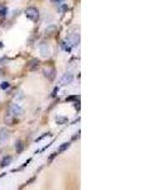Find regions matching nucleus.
Masks as SVG:
<instances>
[{
	"instance_id": "nucleus-1",
	"label": "nucleus",
	"mask_w": 168,
	"mask_h": 190,
	"mask_svg": "<svg viewBox=\"0 0 168 190\" xmlns=\"http://www.w3.org/2000/svg\"><path fill=\"white\" fill-rule=\"evenodd\" d=\"M25 17L28 19H30L32 22H37L39 19V10L34 7H30V8H27L25 10Z\"/></svg>"
},
{
	"instance_id": "nucleus-2",
	"label": "nucleus",
	"mask_w": 168,
	"mask_h": 190,
	"mask_svg": "<svg viewBox=\"0 0 168 190\" xmlns=\"http://www.w3.org/2000/svg\"><path fill=\"white\" fill-rule=\"evenodd\" d=\"M9 113H10V115H13V117H19V115L23 114V107H22L20 104H18V103H14V104L10 105Z\"/></svg>"
},
{
	"instance_id": "nucleus-3",
	"label": "nucleus",
	"mask_w": 168,
	"mask_h": 190,
	"mask_svg": "<svg viewBox=\"0 0 168 190\" xmlns=\"http://www.w3.org/2000/svg\"><path fill=\"white\" fill-rule=\"evenodd\" d=\"M67 43H69L71 47H77L80 43V34L79 33H71L67 37Z\"/></svg>"
},
{
	"instance_id": "nucleus-4",
	"label": "nucleus",
	"mask_w": 168,
	"mask_h": 190,
	"mask_svg": "<svg viewBox=\"0 0 168 190\" xmlns=\"http://www.w3.org/2000/svg\"><path fill=\"white\" fill-rule=\"evenodd\" d=\"M74 80V74L72 72H66L62 75V77L59 79V85L61 86H66V85H69L71 84Z\"/></svg>"
},
{
	"instance_id": "nucleus-5",
	"label": "nucleus",
	"mask_w": 168,
	"mask_h": 190,
	"mask_svg": "<svg viewBox=\"0 0 168 190\" xmlns=\"http://www.w3.org/2000/svg\"><path fill=\"white\" fill-rule=\"evenodd\" d=\"M39 52H41V55L43 57H48L51 55V48H49V46L46 42H42L39 45Z\"/></svg>"
},
{
	"instance_id": "nucleus-6",
	"label": "nucleus",
	"mask_w": 168,
	"mask_h": 190,
	"mask_svg": "<svg viewBox=\"0 0 168 190\" xmlns=\"http://www.w3.org/2000/svg\"><path fill=\"white\" fill-rule=\"evenodd\" d=\"M9 140V131L7 128L0 129V145H4Z\"/></svg>"
},
{
	"instance_id": "nucleus-7",
	"label": "nucleus",
	"mask_w": 168,
	"mask_h": 190,
	"mask_svg": "<svg viewBox=\"0 0 168 190\" xmlns=\"http://www.w3.org/2000/svg\"><path fill=\"white\" fill-rule=\"evenodd\" d=\"M12 160H13V158L10 157V156H8V157H4L3 158V161H2V164H0V167H7L8 165H10V162H12Z\"/></svg>"
},
{
	"instance_id": "nucleus-8",
	"label": "nucleus",
	"mask_w": 168,
	"mask_h": 190,
	"mask_svg": "<svg viewBox=\"0 0 168 190\" xmlns=\"http://www.w3.org/2000/svg\"><path fill=\"white\" fill-rule=\"evenodd\" d=\"M56 122H57V124H66L67 122H69V118L63 117V115H57L56 117Z\"/></svg>"
},
{
	"instance_id": "nucleus-9",
	"label": "nucleus",
	"mask_w": 168,
	"mask_h": 190,
	"mask_svg": "<svg viewBox=\"0 0 168 190\" xmlns=\"http://www.w3.org/2000/svg\"><path fill=\"white\" fill-rule=\"evenodd\" d=\"M44 76L48 77L49 80H52L53 79V69H46L44 70Z\"/></svg>"
},
{
	"instance_id": "nucleus-10",
	"label": "nucleus",
	"mask_w": 168,
	"mask_h": 190,
	"mask_svg": "<svg viewBox=\"0 0 168 190\" xmlns=\"http://www.w3.org/2000/svg\"><path fill=\"white\" fill-rule=\"evenodd\" d=\"M70 147V143L69 142H64V143H62L61 146H59V148H58V152L57 153H61V152H63V151H66L67 148Z\"/></svg>"
},
{
	"instance_id": "nucleus-11",
	"label": "nucleus",
	"mask_w": 168,
	"mask_h": 190,
	"mask_svg": "<svg viewBox=\"0 0 168 190\" xmlns=\"http://www.w3.org/2000/svg\"><path fill=\"white\" fill-rule=\"evenodd\" d=\"M56 30H57V27H56V25H49V27L46 28V34H52L53 32H56Z\"/></svg>"
},
{
	"instance_id": "nucleus-12",
	"label": "nucleus",
	"mask_w": 168,
	"mask_h": 190,
	"mask_svg": "<svg viewBox=\"0 0 168 190\" xmlns=\"http://www.w3.org/2000/svg\"><path fill=\"white\" fill-rule=\"evenodd\" d=\"M24 148V146H23V142L22 141H18L17 143H15V150H17V152H22V150Z\"/></svg>"
},
{
	"instance_id": "nucleus-13",
	"label": "nucleus",
	"mask_w": 168,
	"mask_h": 190,
	"mask_svg": "<svg viewBox=\"0 0 168 190\" xmlns=\"http://www.w3.org/2000/svg\"><path fill=\"white\" fill-rule=\"evenodd\" d=\"M0 87H2L3 90L8 89V87H9V82H2V85H0Z\"/></svg>"
},
{
	"instance_id": "nucleus-14",
	"label": "nucleus",
	"mask_w": 168,
	"mask_h": 190,
	"mask_svg": "<svg viewBox=\"0 0 168 190\" xmlns=\"http://www.w3.org/2000/svg\"><path fill=\"white\" fill-rule=\"evenodd\" d=\"M2 75H3V71H2V70H0V76H2Z\"/></svg>"
},
{
	"instance_id": "nucleus-15",
	"label": "nucleus",
	"mask_w": 168,
	"mask_h": 190,
	"mask_svg": "<svg viewBox=\"0 0 168 190\" xmlns=\"http://www.w3.org/2000/svg\"><path fill=\"white\" fill-rule=\"evenodd\" d=\"M3 47V45H2V42H0V48H2Z\"/></svg>"
}]
</instances>
